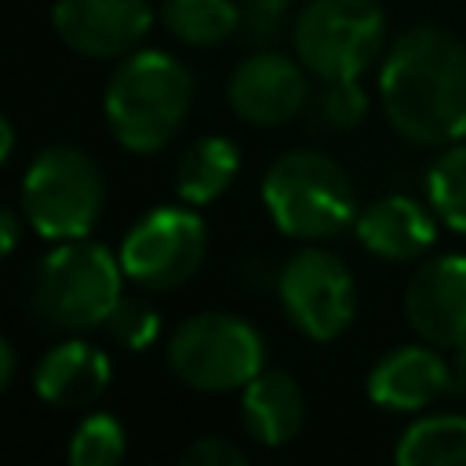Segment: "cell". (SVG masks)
Masks as SVG:
<instances>
[{
	"label": "cell",
	"mask_w": 466,
	"mask_h": 466,
	"mask_svg": "<svg viewBox=\"0 0 466 466\" xmlns=\"http://www.w3.org/2000/svg\"><path fill=\"white\" fill-rule=\"evenodd\" d=\"M193 106V76L167 51H131L109 76L102 109L127 153H160Z\"/></svg>",
	"instance_id": "cell-2"
},
{
	"label": "cell",
	"mask_w": 466,
	"mask_h": 466,
	"mask_svg": "<svg viewBox=\"0 0 466 466\" xmlns=\"http://www.w3.org/2000/svg\"><path fill=\"white\" fill-rule=\"evenodd\" d=\"M386 120L419 146L466 138V44L441 25L400 33L379 69Z\"/></svg>",
	"instance_id": "cell-1"
},
{
	"label": "cell",
	"mask_w": 466,
	"mask_h": 466,
	"mask_svg": "<svg viewBox=\"0 0 466 466\" xmlns=\"http://www.w3.org/2000/svg\"><path fill=\"white\" fill-rule=\"evenodd\" d=\"M353 229H357V240L371 255H379L386 262H415L437 240L433 215L419 200L400 197V193H390V197L371 200L353 218Z\"/></svg>",
	"instance_id": "cell-14"
},
{
	"label": "cell",
	"mask_w": 466,
	"mask_h": 466,
	"mask_svg": "<svg viewBox=\"0 0 466 466\" xmlns=\"http://www.w3.org/2000/svg\"><path fill=\"white\" fill-rule=\"evenodd\" d=\"M400 466H466V415L415 419L393 448Z\"/></svg>",
	"instance_id": "cell-18"
},
{
	"label": "cell",
	"mask_w": 466,
	"mask_h": 466,
	"mask_svg": "<svg viewBox=\"0 0 466 466\" xmlns=\"http://www.w3.org/2000/svg\"><path fill=\"white\" fill-rule=\"evenodd\" d=\"M306 66L280 55V51H258L248 55L233 73H229V106L240 120L258 124V127H277L288 124L291 116L302 113L309 98V80Z\"/></svg>",
	"instance_id": "cell-11"
},
{
	"label": "cell",
	"mask_w": 466,
	"mask_h": 466,
	"mask_svg": "<svg viewBox=\"0 0 466 466\" xmlns=\"http://www.w3.org/2000/svg\"><path fill=\"white\" fill-rule=\"evenodd\" d=\"M266 360L262 335L237 313H193L167 342V368L178 382L200 393L244 390Z\"/></svg>",
	"instance_id": "cell-6"
},
{
	"label": "cell",
	"mask_w": 466,
	"mask_h": 466,
	"mask_svg": "<svg viewBox=\"0 0 466 466\" xmlns=\"http://www.w3.org/2000/svg\"><path fill=\"white\" fill-rule=\"evenodd\" d=\"M277 295L291 324L313 342L339 339L357 313L353 273L339 255L320 248H302L284 262L277 277Z\"/></svg>",
	"instance_id": "cell-9"
},
{
	"label": "cell",
	"mask_w": 466,
	"mask_h": 466,
	"mask_svg": "<svg viewBox=\"0 0 466 466\" xmlns=\"http://www.w3.org/2000/svg\"><path fill=\"white\" fill-rule=\"evenodd\" d=\"M448 393V357L437 346H397L368 371V397L390 411H419Z\"/></svg>",
	"instance_id": "cell-13"
},
{
	"label": "cell",
	"mask_w": 466,
	"mask_h": 466,
	"mask_svg": "<svg viewBox=\"0 0 466 466\" xmlns=\"http://www.w3.org/2000/svg\"><path fill=\"white\" fill-rule=\"evenodd\" d=\"M164 29L189 47H215L240 29L237 0H164Z\"/></svg>",
	"instance_id": "cell-19"
},
{
	"label": "cell",
	"mask_w": 466,
	"mask_h": 466,
	"mask_svg": "<svg viewBox=\"0 0 466 466\" xmlns=\"http://www.w3.org/2000/svg\"><path fill=\"white\" fill-rule=\"evenodd\" d=\"M426 193L437 218L448 229L466 233V146H448L437 157L426 175Z\"/></svg>",
	"instance_id": "cell-20"
},
{
	"label": "cell",
	"mask_w": 466,
	"mask_h": 466,
	"mask_svg": "<svg viewBox=\"0 0 466 466\" xmlns=\"http://www.w3.org/2000/svg\"><path fill=\"white\" fill-rule=\"evenodd\" d=\"M317 113L328 127L350 131L368 116V95L357 80H324V91L317 95Z\"/></svg>",
	"instance_id": "cell-23"
},
{
	"label": "cell",
	"mask_w": 466,
	"mask_h": 466,
	"mask_svg": "<svg viewBox=\"0 0 466 466\" xmlns=\"http://www.w3.org/2000/svg\"><path fill=\"white\" fill-rule=\"evenodd\" d=\"M237 171H240L237 146L222 135H204L182 149V157L175 164V189L186 204L200 208V204L218 200L229 189V182L237 178Z\"/></svg>",
	"instance_id": "cell-17"
},
{
	"label": "cell",
	"mask_w": 466,
	"mask_h": 466,
	"mask_svg": "<svg viewBox=\"0 0 466 466\" xmlns=\"http://www.w3.org/2000/svg\"><path fill=\"white\" fill-rule=\"evenodd\" d=\"M291 15V0H240V29L251 44H273Z\"/></svg>",
	"instance_id": "cell-24"
},
{
	"label": "cell",
	"mask_w": 466,
	"mask_h": 466,
	"mask_svg": "<svg viewBox=\"0 0 466 466\" xmlns=\"http://www.w3.org/2000/svg\"><path fill=\"white\" fill-rule=\"evenodd\" d=\"M124 295V266L106 244L87 237L58 240L29 280V309L44 328L55 331H91L102 328Z\"/></svg>",
	"instance_id": "cell-3"
},
{
	"label": "cell",
	"mask_w": 466,
	"mask_h": 466,
	"mask_svg": "<svg viewBox=\"0 0 466 466\" xmlns=\"http://www.w3.org/2000/svg\"><path fill=\"white\" fill-rule=\"evenodd\" d=\"M386 36V15L375 0H309L295 25V58L320 80H360Z\"/></svg>",
	"instance_id": "cell-7"
},
{
	"label": "cell",
	"mask_w": 466,
	"mask_h": 466,
	"mask_svg": "<svg viewBox=\"0 0 466 466\" xmlns=\"http://www.w3.org/2000/svg\"><path fill=\"white\" fill-rule=\"evenodd\" d=\"M262 204L291 240H331L357 218L350 175L324 153H280L262 178Z\"/></svg>",
	"instance_id": "cell-4"
},
{
	"label": "cell",
	"mask_w": 466,
	"mask_h": 466,
	"mask_svg": "<svg viewBox=\"0 0 466 466\" xmlns=\"http://www.w3.org/2000/svg\"><path fill=\"white\" fill-rule=\"evenodd\" d=\"M11 153H15V124H11V116H0V160L7 164Z\"/></svg>",
	"instance_id": "cell-29"
},
{
	"label": "cell",
	"mask_w": 466,
	"mask_h": 466,
	"mask_svg": "<svg viewBox=\"0 0 466 466\" xmlns=\"http://www.w3.org/2000/svg\"><path fill=\"white\" fill-rule=\"evenodd\" d=\"M124 448H127V437H124L120 419L95 411L73 430L69 462L73 466H113L124 459Z\"/></svg>",
	"instance_id": "cell-21"
},
{
	"label": "cell",
	"mask_w": 466,
	"mask_h": 466,
	"mask_svg": "<svg viewBox=\"0 0 466 466\" xmlns=\"http://www.w3.org/2000/svg\"><path fill=\"white\" fill-rule=\"evenodd\" d=\"M182 462L186 466H244L248 455L226 437H197L182 451Z\"/></svg>",
	"instance_id": "cell-25"
},
{
	"label": "cell",
	"mask_w": 466,
	"mask_h": 466,
	"mask_svg": "<svg viewBox=\"0 0 466 466\" xmlns=\"http://www.w3.org/2000/svg\"><path fill=\"white\" fill-rule=\"evenodd\" d=\"M124 350H146L153 339H157V331H160V317H157V309L146 302V299H138V295H120V302L113 306V313H109V320L102 324Z\"/></svg>",
	"instance_id": "cell-22"
},
{
	"label": "cell",
	"mask_w": 466,
	"mask_h": 466,
	"mask_svg": "<svg viewBox=\"0 0 466 466\" xmlns=\"http://www.w3.org/2000/svg\"><path fill=\"white\" fill-rule=\"evenodd\" d=\"M15 382V346L4 339L0 342V386H11Z\"/></svg>",
	"instance_id": "cell-28"
},
{
	"label": "cell",
	"mask_w": 466,
	"mask_h": 466,
	"mask_svg": "<svg viewBox=\"0 0 466 466\" xmlns=\"http://www.w3.org/2000/svg\"><path fill=\"white\" fill-rule=\"evenodd\" d=\"M448 393L451 397H466V339L451 346V357H448Z\"/></svg>",
	"instance_id": "cell-26"
},
{
	"label": "cell",
	"mask_w": 466,
	"mask_h": 466,
	"mask_svg": "<svg viewBox=\"0 0 466 466\" xmlns=\"http://www.w3.org/2000/svg\"><path fill=\"white\" fill-rule=\"evenodd\" d=\"M240 419H244V430L258 444H266V448L291 444L306 419V400H302L299 382L280 368H262L244 386Z\"/></svg>",
	"instance_id": "cell-16"
},
{
	"label": "cell",
	"mask_w": 466,
	"mask_h": 466,
	"mask_svg": "<svg viewBox=\"0 0 466 466\" xmlns=\"http://www.w3.org/2000/svg\"><path fill=\"white\" fill-rule=\"evenodd\" d=\"M18 237H22V222H18V215L11 208H4L0 211V244H4V255H15Z\"/></svg>",
	"instance_id": "cell-27"
},
{
	"label": "cell",
	"mask_w": 466,
	"mask_h": 466,
	"mask_svg": "<svg viewBox=\"0 0 466 466\" xmlns=\"http://www.w3.org/2000/svg\"><path fill=\"white\" fill-rule=\"evenodd\" d=\"M404 317L411 331L437 346L451 350L466 339V255L426 258L404 291Z\"/></svg>",
	"instance_id": "cell-12"
},
{
	"label": "cell",
	"mask_w": 466,
	"mask_h": 466,
	"mask_svg": "<svg viewBox=\"0 0 466 466\" xmlns=\"http://www.w3.org/2000/svg\"><path fill=\"white\" fill-rule=\"evenodd\" d=\"M51 25L69 51L87 58H116L131 55L146 40L153 7L149 0H55Z\"/></svg>",
	"instance_id": "cell-10"
},
{
	"label": "cell",
	"mask_w": 466,
	"mask_h": 466,
	"mask_svg": "<svg viewBox=\"0 0 466 466\" xmlns=\"http://www.w3.org/2000/svg\"><path fill=\"white\" fill-rule=\"evenodd\" d=\"M109 375H113L109 357L98 346L69 339L40 357L33 371V386L55 408H91L106 393Z\"/></svg>",
	"instance_id": "cell-15"
},
{
	"label": "cell",
	"mask_w": 466,
	"mask_h": 466,
	"mask_svg": "<svg viewBox=\"0 0 466 466\" xmlns=\"http://www.w3.org/2000/svg\"><path fill=\"white\" fill-rule=\"evenodd\" d=\"M22 208L44 240L87 237L106 208V178L84 149L44 146L22 178Z\"/></svg>",
	"instance_id": "cell-5"
},
{
	"label": "cell",
	"mask_w": 466,
	"mask_h": 466,
	"mask_svg": "<svg viewBox=\"0 0 466 466\" xmlns=\"http://www.w3.org/2000/svg\"><path fill=\"white\" fill-rule=\"evenodd\" d=\"M208 255V226L193 208H153L142 215L124 244H120V266L124 277H131L146 291H167L197 277Z\"/></svg>",
	"instance_id": "cell-8"
}]
</instances>
